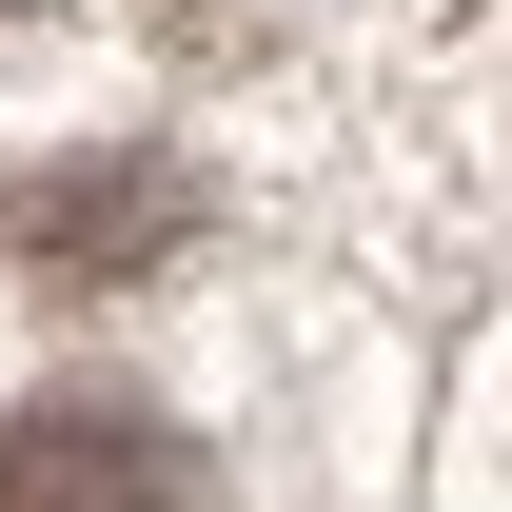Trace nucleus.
Masks as SVG:
<instances>
[{
  "mask_svg": "<svg viewBox=\"0 0 512 512\" xmlns=\"http://www.w3.org/2000/svg\"><path fill=\"white\" fill-rule=\"evenodd\" d=\"M178 217H197V197L158 178V158H119V138H99V158L0 178V276H20V296H119V276L178 237Z\"/></svg>",
  "mask_w": 512,
  "mask_h": 512,
  "instance_id": "obj_1",
  "label": "nucleus"
},
{
  "mask_svg": "<svg viewBox=\"0 0 512 512\" xmlns=\"http://www.w3.org/2000/svg\"><path fill=\"white\" fill-rule=\"evenodd\" d=\"M0 512H178V434L119 394H40L0 434Z\"/></svg>",
  "mask_w": 512,
  "mask_h": 512,
  "instance_id": "obj_2",
  "label": "nucleus"
}]
</instances>
